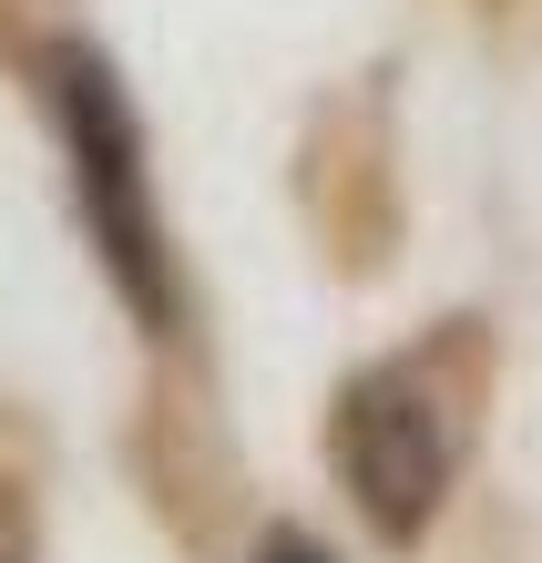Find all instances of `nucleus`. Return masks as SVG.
Wrapping results in <instances>:
<instances>
[{
	"label": "nucleus",
	"mask_w": 542,
	"mask_h": 563,
	"mask_svg": "<svg viewBox=\"0 0 542 563\" xmlns=\"http://www.w3.org/2000/svg\"><path fill=\"white\" fill-rule=\"evenodd\" d=\"M52 113H62V154H73L92 256L123 287V308L144 328H164L175 318V246H164V206H154V175H144V123H133L113 62L73 42L52 62Z\"/></svg>",
	"instance_id": "f257e3e1"
},
{
	"label": "nucleus",
	"mask_w": 542,
	"mask_h": 563,
	"mask_svg": "<svg viewBox=\"0 0 542 563\" xmlns=\"http://www.w3.org/2000/svg\"><path fill=\"white\" fill-rule=\"evenodd\" d=\"M338 472H349L358 512L379 543H420L440 492L461 472V410L420 358H389V369H358L338 389Z\"/></svg>",
	"instance_id": "f03ea898"
},
{
	"label": "nucleus",
	"mask_w": 542,
	"mask_h": 563,
	"mask_svg": "<svg viewBox=\"0 0 542 563\" xmlns=\"http://www.w3.org/2000/svg\"><path fill=\"white\" fill-rule=\"evenodd\" d=\"M256 563H328V553H318L308 533H266V543H256Z\"/></svg>",
	"instance_id": "7ed1b4c3"
}]
</instances>
